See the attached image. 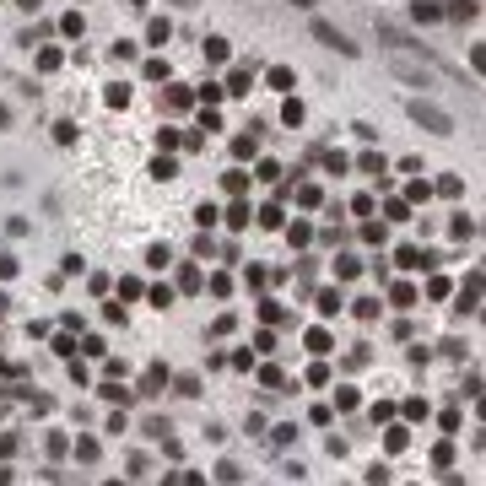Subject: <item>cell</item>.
Segmentation results:
<instances>
[{"mask_svg":"<svg viewBox=\"0 0 486 486\" xmlns=\"http://www.w3.org/2000/svg\"><path fill=\"white\" fill-rule=\"evenodd\" d=\"M314 33H319L324 43H335V49H346V54H351V43H346V33H335V27H330V22H319V27H314Z\"/></svg>","mask_w":486,"mask_h":486,"instance_id":"2","label":"cell"},{"mask_svg":"<svg viewBox=\"0 0 486 486\" xmlns=\"http://www.w3.org/2000/svg\"><path fill=\"white\" fill-rule=\"evenodd\" d=\"M411 114H416V124H427L432 135H448V130H454V119H448L443 108H432V103H416Z\"/></svg>","mask_w":486,"mask_h":486,"instance_id":"1","label":"cell"},{"mask_svg":"<svg viewBox=\"0 0 486 486\" xmlns=\"http://www.w3.org/2000/svg\"><path fill=\"white\" fill-rule=\"evenodd\" d=\"M292 6H308V0H292Z\"/></svg>","mask_w":486,"mask_h":486,"instance_id":"3","label":"cell"}]
</instances>
